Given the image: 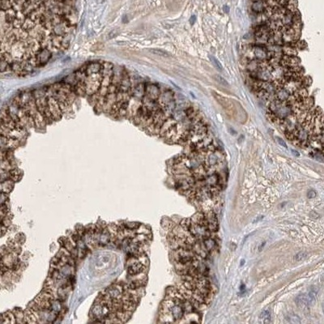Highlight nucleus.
Masks as SVG:
<instances>
[{"instance_id":"nucleus-10","label":"nucleus","mask_w":324,"mask_h":324,"mask_svg":"<svg viewBox=\"0 0 324 324\" xmlns=\"http://www.w3.org/2000/svg\"><path fill=\"white\" fill-rule=\"evenodd\" d=\"M291 152H292V153H293V155L296 156H300V153H299V152H296V151H295V150H293V149L291 151Z\"/></svg>"},{"instance_id":"nucleus-13","label":"nucleus","mask_w":324,"mask_h":324,"mask_svg":"<svg viewBox=\"0 0 324 324\" xmlns=\"http://www.w3.org/2000/svg\"><path fill=\"white\" fill-rule=\"evenodd\" d=\"M244 262H245V261H244V260H242V261H241V266L243 265V264H244Z\"/></svg>"},{"instance_id":"nucleus-5","label":"nucleus","mask_w":324,"mask_h":324,"mask_svg":"<svg viewBox=\"0 0 324 324\" xmlns=\"http://www.w3.org/2000/svg\"><path fill=\"white\" fill-rule=\"evenodd\" d=\"M307 257H308V254L306 252H300L294 256V259L296 261H301V260L306 259Z\"/></svg>"},{"instance_id":"nucleus-2","label":"nucleus","mask_w":324,"mask_h":324,"mask_svg":"<svg viewBox=\"0 0 324 324\" xmlns=\"http://www.w3.org/2000/svg\"><path fill=\"white\" fill-rule=\"evenodd\" d=\"M259 318L260 319L263 320L264 323H268L271 322V313L268 310H263L259 315Z\"/></svg>"},{"instance_id":"nucleus-11","label":"nucleus","mask_w":324,"mask_h":324,"mask_svg":"<svg viewBox=\"0 0 324 324\" xmlns=\"http://www.w3.org/2000/svg\"><path fill=\"white\" fill-rule=\"evenodd\" d=\"M265 244H266V242H265V241H264V242H263V243H262V245H261V248L259 249V250H262V248H263V245H265Z\"/></svg>"},{"instance_id":"nucleus-12","label":"nucleus","mask_w":324,"mask_h":324,"mask_svg":"<svg viewBox=\"0 0 324 324\" xmlns=\"http://www.w3.org/2000/svg\"><path fill=\"white\" fill-rule=\"evenodd\" d=\"M244 288H245V285H244V284H241V289H241V290H242V289H244Z\"/></svg>"},{"instance_id":"nucleus-6","label":"nucleus","mask_w":324,"mask_h":324,"mask_svg":"<svg viewBox=\"0 0 324 324\" xmlns=\"http://www.w3.org/2000/svg\"><path fill=\"white\" fill-rule=\"evenodd\" d=\"M210 58L211 59H212V62H213L214 65L216 66V67L219 71H223V66H222V65H221V63L220 62V61H219L216 58H215L214 56H210Z\"/></svg>"},{"instance_id":"nucleus-9","label":"nucleus","mask_w":324,"mask_h":324,"mask_svg":"<svg viewBox=\"0 0 324 324\" xmlns=\"http://www.w3.org/2000/svg\"><path fill=\"white\" fill-rule=\"evenodd\" d=\"M276 139H277V142L279 143V144H280L281 146H283L284 148H287V144H285V142H284V140L283 139L279 138V137H276Z\"/></svg>"},{"instance_id":"nucleus-4","label":"nucleus","mask_w":324,"mask_h":324,"mask_svg":"<svg viewBox=\"0 0 324 324\" xmlns=\"http://www.w3.org/2000/svg\"><path fill=\"white\" fill-rule=\"evenodd\" d=\"M213 78L216 80V82H218L219 83H221V84H222V85H224V86H228V83L227 82V80H226L225 79H224L222 76H219V75H215V76H213Z\"/></svg>"},{"instance_id":"nucleus-7","label":"nucleus","mask_w":324,"mask_h":324,"mask_svg":"<svg viewBox=\"0 0 324 324\" xmlns=\"http://www.w3.org/2000/svg\"><path fill=\"white\" fill-rule=\"evenodd\" d=\"M316 195H317L316 191H314V190H310L308 191V193H307V197L309 199H312V198H314V197L316 196Z\"/></svg>"},{"instance_id":"nucleus-3","label":"nucleus","mask_w":324,"mask_h":324,"mask_svg":"<svg viewBox=\"0 0 324 324\" xmlns=\"http://www.w3.org/2000/svg\"><path fill=\"white\" fill-rule=\"evenodd\" d=\"M287 320L289 321V323H295V324L301 323V320H300V318H299V317L294 314L288 315V316H287Z\"/></svg>"},{"instance_id":"nucleus-1","label":"nucleus","mask_w":324,"mask_h":324,"mask_svg":"<svg viewBox=\"0 0 324 324\" xmlns=\"http://www.w3.org/2000/svg\"><path fill=\"white\" fill-rule=\"evenodd\" d=\"M204 245L205 246V249L207 250V251H210L212 250H213L214 247H215V241L213 239H212L209 238H205V240L204 241Z\"/></svg>"},{"instance_id":"nucleus-8","label":"nucleus","mask_w":324,"mask_h":324,"mask_svg":"<svg viewBox=\"0 0 324 324\" xmlns=\"http://www.w3.org/2000/svg\"><path fill=\"white\" fill-rule=\"evenodd\" d=\"M155 53L156 54H158L160 55L165 56V57H169V53H167L166 51H164V50H155Z\"/></svg>"}]
</instances>
